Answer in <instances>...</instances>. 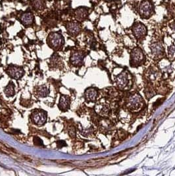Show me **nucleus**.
Listing matches in <instances>:
<instances>
[{
	"label": "nucleus",
	"instance_id": "nucleus-14",
	"mask_svg": "<svg viewBox=\"0 0 175 176\" xmlns=\"http://www.w3.org/2000/svg\"><path fill=\"white\" fill-rule=\"evenodd\" d=\"M147 77L148 79L151 81H155L157 80H158L159 77H160V73L157 71V70L151 69L149 70L147 73Z\"/></svg>",
	"mask_w": 175,
	"mask_h": 176
},
{
	"label": "nucleus",
	"instance_id": "nucleus-16",
	"mask_svg": "<svg viewBox=\"0 0 175 176\" xmlns=\"http://www.w3.org/2000/svg\"><path fill=\"white\" fill-rule=\"evenodd\" d=\"M88 15L87 10L84 8H80L75 11V16L78 20H82L85 19Z\"/></svg>",
	"mask_w": 175,
	"mask_h": 176
},
{
	"label": "nucleus",
	"instance_id": "nucleus-21",
	"mask_svg": "<svg viewBox=\"0 0 175 176\" xmlns=\"http://www.w3.org/2000/svg\"><path fill=\"white\" fill-rule=\"evenodd\" d=\"M169 56L171 60H175V45H172L169 48Z\"/></svg>",
	"mask_w": 175,
	"mask_h": 176
},
{
	"label": "nucleus",
	"instance_id": "nucleus-20",
	"mask_svg": "<svg viewBox=\"0 0 175 176\" xmlns=\"http://www.w3.org/2000/svg\"><path fill=\"white\" fill-rule=\"evenodd\" d=\"M32 6L35 9H41L44 7V0H33Z\"/></svg>",
	"mask_w": 175,
	"mask_h": 176
},
{
	"label": "nucleus",
	"instance_id": "nucleus-18",
	"mask_svg": "<svg viewBox=\"0 0 175 176\" xmlns=\"http://www.w3.org/2000/svg\"><path fill=\"white\" fill-rule=\"evenodd\" d=\"M37 93L39 96L44 98V97H46L49 94V90L48 87H47L46 86H45V85H44V86H41L38 88L37 90Z\"/></svg>",
	"mask_w": 175,
	"mask_h": 176
},
{
	"label": "nucleus",
	"instance_id": "nucleus-12",
	"mask_svg": "<svg viewBox=\"0 0 175 176\" xmlns=\"http://www.w3.org/2000/svg\"><path fill=\"white\" fill-rule=\"evenodd\" d=\"M70 106V98L67 96H61L59 100V107L62 110H66L69 108Z\"/></svg>",
	"mask_w": 175,
	"mask_h": 176
},
{
	"label": "nucleus",
	"instance_id": "nucleus-23",
	"mask_svg": "<svg viewBox=\"0 0 175 176\" xmlns=\"http://www.w3.org/2000/svg\"><path fill=\"white\" fill-rule=\"evenodd\" d=\"M69 133L71 137H75V131H74V128L70 129L69 131Z\"/></svg>",
	"mask_w": 175,
	"mask_h": 176
},
{
	"label": "nucleus",
	"instance_id": "nucleus-7",
	"mask_svg": "<svg viewBox=\"0 0 175 176\" xmlns=\"http://www.w3.org/2000/svg\"><path fill=\"white\" fill-rule=\"evenodd\" d=\"M32 119L35 123L38 125H43L47 121V114L42 111H38L33 113Z\"/></svg>",
	"mask_w": 175,
	"mask_h": 176
},
{
	"label": "nucleus",
	"instance_id": "nucleus-17",
	"mask_svg": "<svg viewBox=\"0 0 175 176\" xmlns=\"http://www.w3.org/2000/svg\"><path fill=\"white\" fill-rule=\"evenodd\" d=\"M101 130L103 131H108L112 128V123L108 120H103L100 123Z\"/></svg>",
	"mask_w": 175,
	"mask_h": 176
},
{
	"label": "nucleus",
	"instance_id": "nucleus-1",
	"mask_svg": "<svg viewBox=\"0 0 175 176\" xmlns=\"http://www.w3.org/2000/svg\"><path fill=\"white\" fill-rule=\"evenodd\" d=\"M143 104V100L140 95L138 94H134L129 97L128 100L127 105L130 109L138 110L142 107Z\"/></svg>",
	"mask_w": 175,
	"mask_h": 176
},
{
	"label": "nucleus",
	"instance_id": "nucleus-8",
	"mask_svg": "<svg viewBox=\"0 0 175 176\" xmlns=\"http://www.w3.org/2000/svg\"><path fill=\"white\" fill-rule=\"evenodd\" d=\"M151 51L155 58H161L164 56V49L161 44L159 42L154 43L151 46Z\"/></svg>",
	"mask_w": 175,
	"mask_h": 176
},
{
	"label": "nucleus",
	"instance_id": "nucleus-24",
	"mask_svg": "<svg viewBox=\"0 0 175 176\" xmlns=\"http://www.w3.org/2000/svg\"><path fill=\"white\" fill-rule=\"evenodd\" d=\"M59 142L60 143H61L60 144H57V146H58L59 148H61V147L65 146V144H65V143L64 141H59Z\"/></svg>",
	"mask_w": 175,
	"mask_h": 176
},
{
	"label": "nucleus",
	"instance_id": "nucleus-15",
	"mask_svg": "<svg viewBox=\"0 0 175 176\" xmlns=\"http://www.w3.org/2000/svg\"><path fill=\"white\" fill-rule=\"evenodd\" d=\"M85 96L88 100L93 102V101L96 100V98H97L98 92L96 89H93V88H90V89H88L86 90L85 92Z\"/></svg>",
	"mask_w": 175,
	"mask_h": 176
},
{
	"label": "nucleus",
	"instance_id": "nucleus-9",
	"mask_svg": "<svg viewBox=\"0 0 175 176\" xmlns=\"http://www.w3.org/2000/svg\"><path fill=\"white\" fill-rule=\"evenodd\" d=\"M133 32L137 38H141L145 34L146 28L141 23H137L133 27Z\"/></svg>",
	"mask_w": 175,
	"mask_h": 176
},
{
	"label": "nucleus",
	"instance_id": "nucleus-25",
	"mask_svg": "<svg viewBox=\"0 0 175 176\" xmlns=\"http://www.w3.org/2000/svg\"><path fill=\"white\" fill-rule=\"evenodd\" d=\"M171 27H172V30H174V32H175V23H174L172 25Z\"/></svg>",
	"mask_w": 175,
	"mask_h": 176
},
{
	"label": "nucleus",
	"instance_id": "nucleus-5",
	"mask_svg": "<svg viewBox=\"0 0 175 176\" xmlns=\"http://www.w3.org/2000/svg\"><path fill=\"white\" fill-rule=\"evenodd\" d=\"M7 73L12 78L19 79L21 78L23 75H24V70L20 68V67L11 65L9 67V68L7 69Z\"/></svg>",
	"mask_w": 175,
	"mask_h": 176
},
{
	"label": "nucleus",
	"instance_id": "nucleus-3",
	"mask_svg": "<svg viewBox=\"0 0 175 176\" xmlns=\"http://www.w3.org/2000/svg\"><path fill=\"white\" fill-rule=\"evenodd\" d=\"M144 59V56L140 48H135L131 54V62L134 65H139Z\"/></svg>",
	"mask_w": 175,
	"mask_h": 176
},
{
	"label": "nucleus",
	"instance_id": "nucleus-19",
	"mask_svg": "<svg viewBox=\"0 0 175 176\" xmlns=\"http://www.w3.org/2000/svg\"><path fill=\"white\" fill-rule=\"evenodd\" d=\"M4 92L7 96H13L15 94L14 84H13L12 82H10L6 87V89L4 90Z\"/></svg>",
	"mask_w": 175,
	"mask_h": 176
},
{
	"label": "nucleus",
	"instance_id": "nucleus-10",
	"mask_svg": "<svg viewBox=\"0 0 175 176\" xmlns=\"http://www.w3.org/2000/svg\"><path fill=\"white\" fill-rule=\"evenodd\" d=\"M67 29L70 34H77L80 31V25L77 22H70L67 25Z\"/></svg>",
	"mask_w": 175,
	"mask_h": 176
},
{
	"label": "nucleus",
	"instance_id": "nucleus-6",
	"mask_svg": "<svg viewBox=\"0 0 175 176\" xmlns=\"http://www.w3.org/2000/svg\"><path fill=\"white\" fill-rule=\"evenodd\" d=\"M115 82L117 85L120 89H124V87H126L129 82V77H128L127 72H122L121 74L119 75L117 77Z\"/></svg>",
	"mask_w": 175,
	"mask_h": 176
},
{
	"label": "nucleus",
	"instance_id": "nucleus-4",
	"mask_svg": "<svg viewBox=\"0 0 175 176\" xmlns=\"http://www.w3.org/2000/svg\"><path fill=\"white\" fill-rule=\"evenodd\" d=\"M140 14L143 17H150L153 11V6L150 1L148 0L143 1L140 7Z\"/></svg>",
	"mask_w": 175,
	"mask_h": 176
},
{
	"label": "nucleus",
	"instance_id": "nucleus-13",
	"mask_svg": "<svg viewBox=\"0 0 175 176\" xmlns=\"http://www.w3.org/2000/svg\"><path fill=\"white\" fill-rule=\"evenodd\" d=\"M20 19H21L23 24L26 26H28L32 24L34 21V16L31 13H25L22 15Z\"/></svg>",
	"mask_w": 175,
	"mask_h": 176
},
{
	"label": "nucleus",
	"instance_id": "nucleus-11",
	"mask_svg": "<svg viewBox=\"0 0 175 176\" xmlns=\"http://www.w3.org/2000/svg\"><path fill=\"white\" fill-rule=\"evenodd\" d=\"M84 58V56L82 53L80 52V51H77L72 54L70 57V61H71L72 64L74 65H79L83 60Z\"/></svg>",
	"mask_w": 175,
	"mask_h": 176
},
{
	"label": "nucleus",
	"instance_id": "nucleus-22",
	"mask_svg": "<svg viewBox=\"0 0 175 176\" xmlns=\"http://www.w3.org/2000/svg\"><path fill=\"white\" fill-rule=\"evenodd\" d=\"M164 100H165V98H161V99H159L158 100H157L155 102V103H154L153 107L155 108H157V107H159V106H160L161 103H163V101Z\"/></svg>",
	"mask_w": 175,
	"mask_h": 176
},
{
	"label": "nucleus",
	"instance_id": "nucleus-2",
	"mask_svg": "<svg viewBox=\"0 0 175 176\" xmlns=\"http://www.w3.org/2000/svg\"><path fill=\"white\" fill-rule=\"evenodd\" d=\"M48 42L49 44L54 48L61 47L63 44V37L61 34L53 32L50 34L48 38Z\"/></svg>",
	"mask_w": 175,
	"mask_h": 176
}]
</instances>
